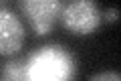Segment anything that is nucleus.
I'll return each mask as SVG.
<instances>
[{"instance_id":"nucleus-1","label":"nucleus","mask_w":121,"mask_h":81,"mask_svg":"<svg viewBox=\"0 0 121 81\" xmlns=\"http://www.w3.org/2000/svg\"><path fill=\"white\" fill-rule=\"evenodd\" d=\"M75 75V61L63 47H43L32 53L26 65L28 79H71Z\"/></svg>"},{"instance_id":"nucleus-2","label":"nucleus","mask_w":121,"mask_h":81,"mask_svg":"<svg viewBox=\"0 0 121 81\" xmlns=\"http://www.w3.org/2000/svg\"><path fill=\"white\" fill-rule=\"evenodd\" d=\"M60 20L75 34H91L101 24V8L97 0H69L60 10Z\"/></svg>"},{"instance_id":"nucleus-3","label":"nucleus","mask_w":121,"mask_h":81,"mask_svg":"<svg viewBox=\"0 0 121 81\" xmlns=\"http://www.w3.org/2000/svg\"><path fill=\"white\" fill-rule=\"evenodd\" d=\"M22 12L39 34H47L60 16L63 0H20Z\"/></svg>"},{"instance_id":"nucleus-4","label":"nucleus","mask_w":121,"mask_h":81,"mask_svg":"<svg viewBox=\"0 0 121 81\" xmlns=\"http://www.w3.org/2000/svg\"><path fill=\"white\" fill-rule=\"evenodd\" d=\"M24 43V26L12 10L0 8V55H16Z\"/></svg>"},{"instance_id":"nucleus-5","label":"nucleus","mask_w":121,"mask_h":81,"mask_svg":"<svg viewBox=\"0 0 121 81\" xmlns=\"http://www.w3.org/2000/svg\"><path fill=\"white\" fill-rule=\"evenodd\" d=\"M2 77H6V79H28L26 77V63L24 61L6 63L4 71H2Z\"/></svg>"},{"instance_id":"nucleus-6","label":"nucleus","mask_w":121,"mask_h":81,"mask_svg":"<svg viewBox=\"0 0 121 81\" xmlns=\"http://www.w3.org/2000/svg\"><path fill=\"white\" fill-rule=\"evenodd\" d=\"M91 79H97V81H101V79H119V73H113V71H109V73H99V75H91Z\"/></svg>"},{"instance_id":"nucleus-7","label":"nucleus","mask_w":121,"mask_h":81,"mask_svg":"<svg viewBox=\"0 0 121 81\" xmlns=\"http://www.w3.org/2000/svg\"><path fill=\"white\" fill-rule=\"evenodd\" d=\"M117 14H119L117 8H111V10H107V16L105 18H107V20H117Z\"/></svg>"}]
</instances>
